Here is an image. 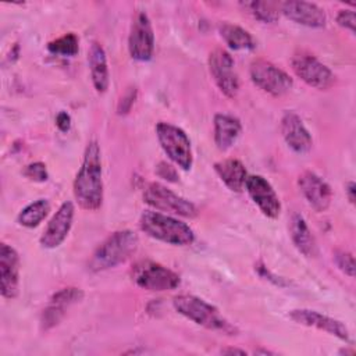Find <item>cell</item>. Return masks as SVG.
<instances>
[{
    "instance_id": "cell-1",
    "label": "cell",
    "mask_w": 356,
    "mask_h": 356,
    "mask_svg": "<svg viewBox=\"0 0 356 356\" xmlns=\"http://www.w3.org/2000/svg\"><path fill=\"white\" fill-rule=\"evenodd\" d=\"M74 196L85 210H97L103 203V178L100 149L90 140L85 149L82 164L74 179Z\"/></svg>"
},
{
    "instance_id": "cell-2",
    "label": "cell",
    "mask_w": 356,
    "mask_h": 356,
    "mask_svg": "<svg viewBox=\"0 0 356 356\" xmlns=\"http://www.w3.org/2000/svg\"><path fill=\"white\" fill-rule=\"evenodd\" d=\"M139 238L134 231L122 229L107 236L93 252L88 268L93 273L108 270L127 261L138 249Z\"/></svg>"
},
{
    "instance_id": "cell-3",
    "label": "cell",
    "mask_w": 356,
    "mask_h": 356,
    "mask_svg": "<svg viewBox=\"0 0 356 356\" xmlns=\"http://www.w3.org/2000/svg\"><path fill=\"white\" fill-rule=\"evenodd\" d=\"M139 225L140 229L149 236L170 245L185 246L195 241V234L188 224L160 211H143Z\"/></svg>"
},
{
    "instance_id": "cell-4",
    "label": "cell",
    "mask_w": 356,
    "mask_h": 356,
    "mask_svg": "<svg viewBox=\"0 0 356 356\" xmlns=\"http://www.w3.org/2000/svg\"><path fill=\"white\" fill-rule=\"evenodd\" d=\"M172 305L175 310L184 317L189 318L197 325H202L211 331H218L227 335H235L236 328L225 320L217 307L211 306L206 300L193 295H179L174 298Z\"/></svg>"
},
{
    "instance_id": "cell-5",
    "label": "cell",
    "mask_w": 356,
    "mask_h": 356,
    "mask_svg": "<svg viewBox=\"0 0 356 356\" xmlns=\"http://www.w3.org/2000/svg\"><path fill=\"white\" fill-rule=\"evenodd\" d=\"M156 135L164 153L179 168L188 171L192 167L193 156L192 146L184 129L168 122H159L156 125Z\"/></svg>"
},
{
    "instance_id": "cell-6",
    "label": "cell",
    "mask_w": 356,
    "mask_h": 356,
    "mask_svg": "<svg viewBox=\"0 0 356 356\" xmlns=\"http://www.w3.org/2000/svg\"><path fill=\"white\" fill-rule=\"evenodd\" d=\"M131 278L139 288L153 292L175 289L181 282L177 273L152 260L138 261L131 270Z\"/></svg>"
},
{
    "instance_id": "cell-7",
    "label": "cell",
    "mask_w": 356,
    "mask_h": 356,
    "mask_svg": "<svg viewBox=\"0 0 356 356\" xmlns=\"http://www.w3.org/2000/svg\"><path fill=\"white\" fill-rule=\"evenodd\" d=\"M143 200L150 207L164 213L189 218L197 214V209L192 202L174 193L167 186L159 182H150L146 185V188L143 189Z\"/></svg>"
},
{
    "instance_id": "cell-8",
    "label": "cell",
    "mask_w": 356,
    "mask_h": 356,
    "mask_svg": "<svg viewBox=\"0 0 356 356\" xmlns=\"http://www.w3.org/2000/svg\"><path fill=\"white\" fill-rule=\"evenodd\" d=\"M250 79L263 92L280 97L288 93L293 85L292 78L273 63L259 58L250 64Z\"/></svg>"
},
{
    "instance_id": "cell-9",
    "label": "cell",
    "mask_w": 356,
    "mask_h": 356,
    "mask_svg": "<svg viewBox=\"0 0 356 356\" xmlns=\"http://www.w3.org/2000/svg\"><path fill=\"white\" fill-rule=\"evenodd\" d=\"M291 64L293 72L312 88H316L318 90H327L335 82V75L332 74V71L310 53H295Z\"/></svg>"
},
{
    "instance_id": "cell-10",
    "label": "cell",
    "mask_w": 356,
    "mask_h": 356,
    "mask_svg": "<svg viewBox=\"0 0 356 356\" xmlns=\"http://www.w3.org/2000/svg\"><path fill=\"white\" fill-rule=\"evenodd\" d=\"M129 56L136 61H147L154 51V33L145 11H139L131 24L128 36Z\"/></svg>"
},
{
    "instance_id": "cell-11",
    "label": "cell",
    "mask_w": 356,
    "mask_h": 356,
    "mask_svg": "<svg viewBox=\"0 0 356 356\" xmlns=\"http://www.w3.org/2000/svg\"><path fill=\"white\" fill-rule=\"evenodd\" d=\"M235 64L232 56L222 50L214 49L209 56V70L218 86V89L227 97H235L239 90V79L235 72Z\"/></svg>"
},
{
    "instance_id": "cell-12",
    "label": "cell",
    "mask_w": 356,
    "mask_h": 356,
    "mask_svg": "<svg viewBox=\"0 0 356 356\" xmlns=\"http://www.w3.org/2000/svg\"><path fill=\"white\" fill-rule=\"evenodd\" d=\"M245 189L250 199L260 209V211L268 218H277L281 213L280 199L273 189L271 184L261 175H248Z\"/></svg>"
},
{
    "instance_id": "cell-13",
    "label": "cell",
    "mask_w": 356,
    "mask_h": 356,
    "mask_svg": "<svg viewBox=\"0 0 356 356\" xmlns=\"http://www.w3.org/2000/svg\"><path fill=\"white\" fill-rule=\"evenodd\" d=\"M74 204L72 202H64L54 213L51 220L47 222L42 236L40 245L46 249H54L60 246L67 238L74 220Z\"/></svg>"
},
{
    "instance_id": "cell-14",
    "label": "cell",
    "mask_w": 356,
    "mask_h": 356,
    "mask_svg": "<svg viewBox=\"0 0 356 356\" xmlns=\"http://www.w3.org/2000/svg\"><path fill=\"white\" fill-rule=\"evenodd\" d=\"M19 289V257L14 248L0 245V292L6 299H14Z\"/></svg>"
},
{
    "instance_id": "cell-15",
    "label": "cell",
    "mask_w": 356,
    "mask_h": 356,
    "mask_svg": "<svg viewBox=\"0 0 356 356\" xmlns=\"http://www.w3.org/2000/svg\"><path fill=\"white\" fill-rule=\"evenodd\" d=\"M299 189L307 203L318 213L325 211L332 199V191L330 185L312 171H305L298 179Z\"/></svg>"
},
{
    "instance_id": "cell-16",
    "label": "cell",
    "mask_w": 356,
    "mask_h": 356,
    "mask_svg": "<svg viewBox=\"0 0 356 356\" xmlns=\"http://www.w3.org/2000/svg\"><path fill=\"white\" fill-rule=\"evenodd\" d=\"M289 317L298 324L325 331V332H328L342 341H346V342L349 341L348 327L342 321H339L334 317H330V316H325L316 310H309V309L292 310L289 313Z\"/></svg>"
},
{
    "instance_id": "cell-17",
    "label": "cell",
    "mask_w": 356,
    "mask_h": 356,
    "mask_svg": "<svg viewBox=\"0 0 356 356\" xmlns=\"http://www.w3.org/2000/svg\"><path fill=\"white\" fill-rule=\"evenodd\" d=\"M280 13L288 19L309 26L321 28L325 25L327 15L321 7L309 1H284L280 3Z\"/></svg>"
},
{
    "instance_id": "cell-18",
    "label": "cell",
    "mask_w": 356,
    "mask_h": 356,
    "mask_svg": "<svg viewBox=\"0 0 356 356\" xmlns=\"http://www.w3.org/2000/svg\"><path fill=\"white\" fill-rule=\"evenodd\" d=\"M83 296V292L79 288L75 286H68L63 288L58 292H56L51 299L49 306L43 310L42 317H40V324L43 330H49L60 323L63 318L65 309L70 307L71 305L79 302Z\"/></svg>"
},
{
    "instance_id": "cell-19",
    "label": "cell",
    "mask_w": 356,
    "mask_h": 356,
    "mask_svg": "<svg viewBox=\"0 0 356 356\" xmlns=\"http://www.w3.org/2000/svg\"><path fill=\"white\" fill-rule=\"evenodd\" d=\"M281 134L286 145L296 153H306L312 149L313 139L300 117L293 111H286L281 120Z\"/></svg>"
},
{
    "instance_id": "cell-20",
    "label": "cell",
    "mask_w": 356,
    "mask_h": 356,
    "mask_svg": "<svg viewBox=\"0 0 356 356\" xmlns=\"http://www.w3.org/2000/svg\"><path fill=\"white\" fill-rule=\"evenodd\" d=\"M88 63L92 76V83L99 93H104L108 89L110 76L107 67V57L103 46L99 42H93L88 51Z\"/></svg>"
},
{
    "instance_id": "cell-21",
    "label": "cell",
    "mask_w": 356,
    "mask_h": 356,
    "mask_svg": "<svg viewBox=\"0 0 356 356\" xmlns=\"http://www.w3.org/2000/svg\"><path fill=\"white\" fill-rule=\"evenodd\" d=\"M214 170L220 179L232 192H241L245 188L248 172L245 165L236 159H225L214 164Z\"/></svg>"
},
{
    "instance_id": "cell-22",
    "label": "cell",
    "mask_w": 356,
    "mask_h": 356,
    "mask_svg": "<svg viewBox=\"0 0 356 356\" xmlns=\"http://www.w3.org/2000/svg\"><path fill=\"white\" fill-rule=\"evenodd\" d=\"M241 122L229 114L214 115V142L220 150L229 149L241 134Z\"/></svg>"
},
{
    "instance_id": "cell-23",
    "label": "cell",
    "mask_w": 356,
    "mask_h": 356,
    "mask_svg": "<svg viewBox=\"0 0 356 356\" xmlns=\"http://www.w3.org/2000/svg\"><path fill=\"white\" fill-rule=\"evenodd\" d=\"M289 234H291L292 242L295 243L296 249L300 253H303L307 257L316 256L317 245H316L314 236L312 235L305 218L298 213H293L289 220Z\"/></svg>"
},
{
    "instance_id": "cell-24",
    "label": "cell",
    "mask_w": 356,
    "mask_h": 356,
    "mask_svg": "<svg viewBox=\"0 0 356 356\" xmlns=\"http://www.w3.org/2000/svg\"><path fill=\"white\" fill-rule=\"evenodd\" d=\"M220 35L224 39V42L228 44L232 50H252L254 49V40L252 35L234 24L224 22L220 25Z\"/></svg>"
},
{
    "instance_id": "cell-25",
    "label": "cell",
    "mask_w": 356,
    "mask_h": 356,
    "mask_svg": "<svg viewBox=\"0 0 356 356\" xmlns=\"http://www.w3.org/2000/svg\"><path fill=\"white\" fill-rule=\"evenodd\" d=\"M49 211H50L49 202L46 199H38V200L29 203L28 206H25L19 211L18 222L22 227L35 228L44 220V217L47 216Z\"/></svg>"
},
{
    "instance_id": "cell-26",
    "label": "cell",
    "mask_w": 356,
    "mask_h": 356,
    "mask_svg": "<svg viewBox=\"0 0 356 356\" xmlns=\"http://www.w3.org/2000/svg\"><path fill=\"white\" fill-rule=\"evenodd\" d=\"M249 13L261 22H275L280 17V3L275 1H249L243 4Z\"/></svg>"
},
{
    "instance_id": "cell-27",
    "label": "cell",
    "mask_w": 356,
    "mask_h": 356,
    "mask_svg": "<svg viewBox=\"0 0 356 356\" xmlns=\"http://www.w3.org/2000/svg\"><path fill=\"white\" fill-rule=\"evenodd\" d=\"M79 40L76 38L75 33L70 32V33H65L60 38H57L56 40H51L49 44H47V49L50 53L53 54H58V56H75L79 50Z\"/></svg>"
},
{
    "instance_id": "cell-28",
    "label": "cell",
    "mask_w": 356,
    "mask_h": 356,
    "mask_svg": "<svg viewBox=\"0 0 356 356\" xmlns=\"http://www.w3.org/2000/svg\"><path fill=\"white\" fill-rule=\"evenodd\" d=\"M24 175L35 182H44L49 178L47 168L42 161H35L26 165L24 170Z\"/></svg>"
},
{
    "instance_id": "cell-29",
    "label": "cell",
    "mask_w": 356,
    "mask_h": 356,
    "mask_svg": "<svg viewBox=\"0 0 356 356\" xmlns=\"http://www.w3.org/2000/svg\"><path fill=\"white\" fill-rule=\"evenodd\" d=\"M334 260L342 273H345L349 277L355 275V259L349 252H343V250L335 252Z\"/></svg>"
},
{
    "instance_id": "cell-30",
    "label": "cell",
    "mask_w": 356,
    "mask_h": 356,
    "mask_svg": "<svg viewBox=\"0 0 356 356\" xmlns=\"http://www.w3.org/2000/svg\"><path fill=\"white\" fill-rule=\"evenodd\" d=\"M337 22L339 26L349 29L352 33H355V25H356V19H355V11L353 10H339L338 15H337Z\"/></svg>"
},
{
    "instance_id": "cell-31",
    "label": "cell",
    "mask_w": 356,
    "mask_h": 356,
    "mask_svg": "<svg viewBox=\"0 0 356 356\" xmlns=\"http://www.w3.org/2000/svg\"><path fill=\"white\" fill-rule=\"evenodd\" d=\"M135 97H136V89L129 88L118 102V108H117L118 114H127L131 110V107L135 102Z\"/></svg>"
},
{
    "instance_id": "cell-32",
    "label": "cell",
    "mask_w": 356,
    "mask_h": 356,
    "mask_svg": "<svg viewBox=\"0 0 356 356\" xmlns=\"http://www.w3.org/2000/svg\"><path fill=\"white\" fill-rule=\"evenodd\" d=\"M256 270H257V273H259V275L260 277H263V278H266V280H268V281H271L273 284H275V285H280V286H282V285H286L285 282H284V280L282 278H280V277H277V275H274L264 264H261V263H257L256 264Z\"/></svg>"
},
{
    "instance_id": "cell-33",
    "label": "cell",
    "mask_w": 356,
    "mask_h": 356,
    "mask_svg": "<svg viewBox=\"0 0 356 356\" xmlns=\"http://www.w3.org/2000/svg\"><path fill=\"white\" fill-rule=\"evenodd\" d=\"M157 174L167 179V181H171V182H175L178 179V175H177V171L174 170L172 165L167 164V163H160L159 167H157Z\"/></svg>"
},
{
    "instance_id": "cell-34",
    "label": "cell",
    "mask_w": 356,
    "mask_h": 356,
    "mask_svg": "<svg viewBox=\"0 0 356 356\" xmlns=\"http://www.w3.org/2000/svg\"><path fill=\"white\" fill-rule=\"evenodd\" d=\"M56 125L61 132H67L71 128V117L67 111H60L56 117Z\"/></svg>"
},
{
    "instance_id": "cell-35",
    "label": "cell",
    "mask_w": 356,
    "mask_h": 356,
    "mask_svg": "<svg viewBox=\"0 0 356 356\" xmlns=\"http://www.w3.org/2000/svg\"><path fill=\"white\" fill-rule=\"evenodd\" d=\"M355 188H356V186H355V182H352V181L348 182L346 186H345V192H346L348 199H349L350 203H355V199H356V197H355V191H356Z\"/></svg>"
},
{
    "instance_id": "cell-36",
    "label": "cell",
    "mask_w": 356,
    "mask_h": 356,
    "mask_svg": "<svg viewBox=\"0 0 356 356\" xmlns=\"http://www.w3.org/2000/svg\"><path fill=\"white\" fill-rule=\"evenodd\" d=\"M221 353H225V355H235V353H238V355H246V352H245V350H241V349H234V348L222 349V350H221Z\"/></svg>"
}]
</instances>
